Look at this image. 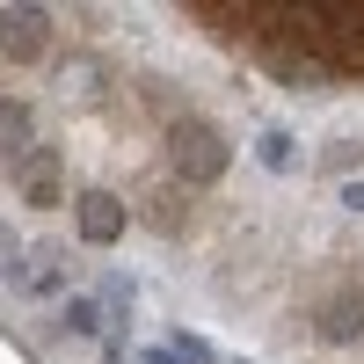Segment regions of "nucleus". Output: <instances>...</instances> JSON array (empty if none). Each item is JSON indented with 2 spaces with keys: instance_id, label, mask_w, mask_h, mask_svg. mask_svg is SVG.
<instances>
[{
  "instance_id": "1",
  "label": "nucleus",
  "mask_w": 364,
  "mask_h": 364,
  "mask_svg": "<svg viewBox=\"0 0 364 364\" xmlns=\"http://www.w3.org/2000/svg\"><path fill=\"white\" fill-rule=\"evenodd\" d=\"M168 161L182 182H219L233 168V146L219 139V124H204V117H175L168 124Z\"/></svg>"
},
{
  "instance_id": "2",
  "label": "nucleus",
  "mask_w": 364,
  "mask_h": 364,
  "mask_svg": "<svg viewBox=\"0 0 364 364\" xmlns=\"http://www.w3.org/2000/svg\"><path fill=\"white\" fill-rule=\"evenodd\" d=\"M0 51L15 58V66H37V58L51 51V15L44 8H0Z\"/></svg>"
},
{
  "instance_id": "3",
  "label": "nucleus",
  "mask_w": 364,
  "mask_h": 364,
  "mask_svg": "<svg viewBox=\"0 0 364 364\" xmlns=\"http://www.w3.org/2000/svg\"><path fill=\"white\" fill-rule=\"evenodd\" d=\"M73 226H80L87 248H117V240H124V204L109 190H80L73 197Z\"/></svg>"
},
{
  "instance_id": "4",
  "label": "nucleus",
  "mask_w": 364,
  "mask_h": 364,
  "mask_svg": "<svg viewBox=\"0 0 364 364\" xmlns=\"http://www.w3.org/2000/svg\"><path fill=\"white\" fill-rule=\"evenodd\" d=\"M22 204H37V211L58 204V154L51 146H29L22 154Z\"/></svg>"
},
{
  "instance_id": "5",
  "label": "nucleus",
  "mask_w": 364,
  "mask_h": 364,
  "mask_svg": "<svg viewBox=\"0 0 364 364\" xmlns=\"http://www.w3.org/2000/svg\"><path fill=\"white\" fill-rule=\"evenodd\" d=\"M314 328H321V343H357L364 336V291H336Z\"/></svg>"
},
{
  "instance_id": "6",
  "label": "nucleus",
  "mask_w": 364,
  "mask_h": 364,
  "mask_svg": "<svg viewBox=\"0 0 364 364\" xmlns=\"http://www.w3.org/2000/svg\"><path fill=\"white\" fill-rule=\"evenodd\" d=\"M321 22H336L328 37H336L343 66H364V8H321Z\"/></svg>"
},
{
  "instance_id": "7",
  "label": "nucleus",
  "mask_w": 364,
  "mask_h": 364,
  "mask_svg": "<svg viewBox=\"0 0 364 364\" xmlns=\"http://www.w3.org/2000/svg\"><path fill=\"white\" fill-rule=\"evenodd\" d=\"M29 132H37V117H29V102L0 95V154H8V161H22V154H29Z\"/></svg>"
},
{
  "instance_id": "8",
  "label": "nucleus",
  "mask_w": 364,
  "mask_h": 364,
  "mask_svg": "<svg viewBox=\"0 0 364 364\" xmlns=\"http://www.w3.org/2000/svg\"><path fill=\"white\" fill-rule=\"evenodd\" d=\"M66 328H73V336H95V328H102V306H95V299H66Z\"/></svg>"
},
{
  "instance_id": "9",
  "label": "nucleus",
  "mask_w": 364,
  "mask_h": 364,
  "mask_svg": "<svg viewBox=\"0 0 364 364\" xmlns=\"http://www.w3.org/2000/svg\"><path fill=\"white\" fill-rule=\"evenodd\" d=\"M255 154H262V168H291V132H262Z\"/></svg>"
},
{
  "instance_id": "10",
  "label": "nucleus",
  "mask_w": 364,
  "mask_h": 364,
  "mask_svg": "<svg viewBox=\"0 0 364 364\" xmlns=\"http://www.w3.org/2000/svg\"><path fill=\"white\" fill-rule=\"evenodd\" d=\"M175 357H182V364H219V357H211V343H204V336H190V328L175 336Z\"/></svg>"
},
{
  "instance_id": "11",
  "label": "nucleus",
  "mask_w": 364,
  "mask_h": 364,
  "mask_svg": "<svg viewBox=\"0 0 364 364\" xmlns=\"http://www.w3.org/2000/svg\"><path fill=\"white\" fill-rule=\"evenodd\" d=\"M343 204H350V211H364V182H343Z\"/></svg>"
},
{
  "instance_id": "12",
  "label": "nucleus",
  "mask_w": 364,
  "mask_h": 364,
  "mask_svg": "<svg viewBox=\"0 0 364 364\" xmlns=\"http://www.w3.org/2000/svg\"><path fill=\"white\" fill-rule=\"evenodd\" d=\"M146 364H182V357H175V350H154V357H146Z\"/></svg>"
}]
</instances>
